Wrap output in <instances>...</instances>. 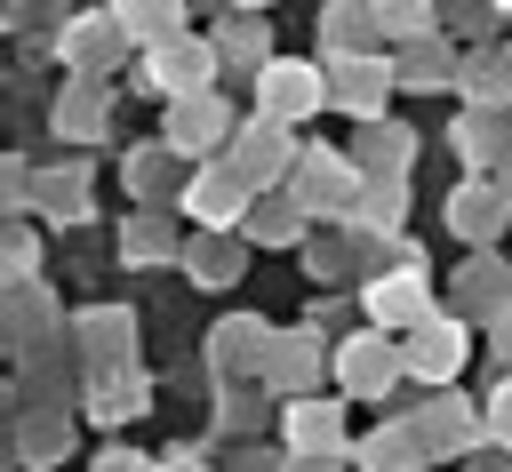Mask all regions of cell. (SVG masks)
Returning <instances> with one entry per match:
<instances>
[{
    "label": "cell",
    "instance_id": "cell-1",
    "mask_svg": "<svg viewBox=\"0 0 512 472\" xmlns=\"http://www.w3.org/2000/svg\"><path fill=\"white\" fill-rule=\"evenodd\" d=\"M320 104H328L320 64H304V56H272V64L256 72V120L288 128V120H304V112H320Z\"/></svg>",
    "mask_w": 512,
    "mask_h": 472
},
{
    "label": "cell",
    "instance_id": "cell-2",
    "mask_svg": "<svg viewBox=\"0 0 512 472\" xmlns=\"http://www.w3.org/2000/svg\"><path fill=\"white\" fill-rule=\"evenodd\" d=\"M208 72H216V48L208 40H192V32H168L160 48H152V88L160 96H208Z\"/></svg>",
    "mask_w": 512,
    "mask_h": 472
},
{
    "label": "cell",
    "instance_id": "cell-3",
    "mask_svg": "<svg viewBox=\"0 0 512 472\" xmlns=\"http://www.w3.org/2000/svg\"><path fill=\"white\" fill-rule=\"evenodd\" d=\"M288 160H296L288 128H272V120L232 128V176H240V184H272V176H288Z\"/></svg>",
    "mask_w": 512,
    "mask_h": 472
},
{
    "label": "cell",
    "instance_id": "cell-4",
    "mask_svg": "<svg viewBox=\"0 0 512 472\" xmlns=\"http://www.w3.org/2000/svg\"><path fill=\"white\" fill-rule=\"evenodd\" d=\"M400 368H416L424 384L456 376V368H464V328H456V320H448V328H440V320H424V328H416V344L400 352Z\"/></svg>",
    "mask_w": 512,
    "mask_h": 472
},
{
    "label": "cell",
    "instance_id": "cell-5",
    "mask_svg": "<svg viewBox=\"0 0 512 472\" xmlns=\"http://www.w3.org/2000/svg\"><path fill=\"white\" fill-rule=\"evenodd\" d=\"M384 88H392V72H384L376 56H344V64H336V88H328V96H336V104H352L360 120H376V112H384Z\"/></svg>",
    "mask_w": 512,
    "mask_h": 472
},
{
    "label": "cell",
    "instance_id": "cell-6",
    "mask_svg": "<svg viewBox=\"0 0 512 472\" xmlns=\"http://www.w3.org/2000/svg\"><path fill=\"white\" fill-rule=\"evenodd\" d=\"M368 312H376L384 328H408V320H424V312H432V296H424V272H392V280H376V288H368Z\"/></svg>",
    "mask_w": 512,
    "mask_h": 472
},
{
    "label": "cell",
    "instance_id": "cell-7",
    "mask_svg": "<svg viewBox=\"0 0 512 472\" xmlns=\"http://www.w3.org/2000/svg\"><path fill=\"white\" fill-rule=\"evenodd\" d=\"M336 368H344V392H360V400H368V392H384V384H392L400 352H384L376 336H352V344L336 352Z\"/></svg>",
    "mask_w": 512,
    "mask_h": 472
},
{
    "label": "cell",
    "instance_id": "cell-8",
    "mask_svg": "<svg viewBox=\"0 0 512 472\" xmlns=\"http://www.w3.org/2000/svg\"><path fill=\"white\" fill-rule=\"evenodd\" d=\"M288 440H296V456H304V464H312V456H328V448L344 440L336 400H296V408H288Z\"/></svg>",
    "mask_w": 512,
    "mask_h": 472
},
{
    "label": "cell",
    "instance_id": "cell-9",
    "mask_svg": "<svg viewBox=\"0 0 512 472\" xmlns=\"http://www.w3.org/2000/svg\"><path fill=\"white\" fill-rule=\"evenodd\" d=\"M224 136V104L216 96H184L176 120H168V144H216Z\"/></svg>",
    "mask_w": 512,
    "mask_h": 472
},
{
    "label": "cell",
    "instance_id": "cell-10",
    "mask_svg": "<svg viewBox=\"0 0 512 472\" xmlns=\"http://www.w3.org/2000/svg\"><path fill=\"white\" fill-rule=\"evenodd\" d=\"M296 184H304V200H312V208H320V200H352V192H360V176H352L344 160H304V168H296Z\"/></svg>",
    "mask_w": 512,
    "mask_h": 472
},
{
    "label": "cell",
    "instance_id": "cell-11",
    "mask_svg": "<svg viewBox=\"0 0 512 472\" xmlns=\"http://www.w3.org/2000/svg\"><path fill=\"white\" fill-rule=\"evenodd\" d=\"M240 200H248V184H240V176H232V168H208V176H200V184H192V208H200V216H208V224H224V216H232V208H240Z\"/></svg>",
    "mask_w": 512,
    "mask_h": 472
},
{
    "label": "cell",
    "instance_id": "cell-12",
    "mask_svg": "<svg viewBox=\"0 0 512 472\" xmlns=\"http://www.w3.org/2000/svg\"><path fill=\"white\" fill-rule=\"evenodd\" d=\"M496 224H504V200H496V192H480V184H472V192H464V200H456V232H472V240H488V232H496Z\"/></svg>",
    "mask_w": 512,
    "mask_h": 472
},
{
    "label": "cell",
    "instance_id": "cell-13",
    "mask_svg": "<svg viewBox=\"0 0 512 472\" xmlns=\"http://www.w3.org/2000/svg\"><path fill=\"white\" fill-rule=\"evenodd\" d=\"M416 448H424L416 432H376L368 440V472H400V464H416Z\"/></svg>",
    "mask_w": 512,
    "mask_h": 472
},
{
    "label": "cell",
    "instance_id": "cell-14",
    "mask_svg": "<svg viewBox=\"0 0 512 472\" xmlns=\"http://www.w3.org/2000/svg\"><path fill=\"white\" fill-rule=\"evenodd\" d=\"M360 152H368V168H392V176H400V168H408V128H368Z\"/></svg>",
    "mask_w": 512,
    "mask_h": 472
},
{
    "label": "cell",
    "instance_id": "cell-15",
    "mask_svg": "<svg viewBox=\"0 0 512 472\" xmlns=\"http://www.w3.org/2000/svg\"><path fill=\"white\" fill-rule=\"evenodd\" d=\"M488 432H496V440H504V448H512V384H504V392H496V400H488Z\"/></svg>",
    "mask_w": 512,
    "mask_h": 472
},
{
    "label": "cell",
    "instance_id": "cell-16",
    "mask_svg": "<svg viewBox=\"0 0 512 472\" xmlns=\"http://www.w3.org/2000/svg\"><path fill=\"white\" fill-rule=\"evenodd\" d=\"M288 472H328V464H288Z\"/></svg>",
    "mask_w": 512,
    "mask_h": 472
}]
</instances>
